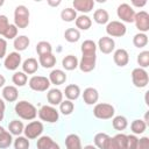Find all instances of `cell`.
Returning <instances> with one entry per match:
<instances>
[{"instance_id":"cell-19","label":"cell","mask_w":149,"mask_h":149,"mask_svg":"<svg viewBox=\"0 0 149 149\" xmlns=\"http://www.w3.org/2000/svg\"><path fill=\"white\" fill-rule=\"evenodd\" d=\"M2 97L6 101L8 102H14L17 100V97H19V91L15 86L13 85H7L3 87L2 90Z\"/></svg>"},{"instance_id":"cell-26","label":"cell","mask_w":149,"mask_h":149,"mask_svg":"<svg viewBox=\"0 0 149 149\" xmlns=\"http://www.w3.org/2000/svg\"><path fill=\"white\" fill-rule=\"evenodd\" d=\"M12 142H13L12 134L9 132L5 130V128L0 126V149H6V148L10 147Z\"/></svg>"},{"instance_id":"cell-14","label":"cell","mask_w":149,"mask_h":149,"mask_svg":"<svg viewBox=\"0 0 149 149\" xmlns=\"http://www.w3.org/2000/svg\"><path fill=\"white\" fill-rule=\"evenodd\" d=\"M113 61L118 66H126L129 62V55L126 49H116L113 54Z\"/></svg>"},{"instance_id":"cell-42","label":"cell","mask_w":149,"mask_h":149,"mask_svg":"<svg viewBox=\"0 0 149 149\" xmlns=\"http://www.w3.org/2000/svg\"><path fill=\"white\" fill-rule=\"evenodd\" d=\"M15 149H29V140L26 136H17L14 140Z\"/></svg>"},{"instance_id":"cell-21","label":"cell","mask_w":149,"mask_h":149,"mask_svg":"<svg viewBox=\"0 0 149 149\" xmlns=\"http://www.w3.org/2000/svg\"><path fill=\"white\" fill-rule=\"evenodd\" d=\"M38 65H40V64H38L37 59L30 57V58H27V59L22 63V70H23V72H24L26 74H34V73L37 71Z\"/></svg>"},{"instance_id":"cell-25","label":"cell","mask_w":149,"mask_h":149,"mask_svg":"<svg viewBox=\"0 0 149 149\" xmlns=\"http://www.w3.org/2000/svg\"><path fill=\"white\" fill-rule=\"evenodd\" d=\"M64 94H65V97L68 98V100H71V101H72V100H76V99H78L79 95H80V88H79V86L76 85V84H70V85H68V86L65 87Z\"/></svg>"},{"instance_id":"cell-13","label":"cell","mask_w":149,"mask_h":149,"mask_svg":"<svg viewBox=\"0 0 149 149\" xmlns=\"http://www.w3.org/2000/svg\"><path fill=\"white\" fill-rule=\"evenodd\" d=\"M98 47H99V50H100L102 54L108 55V54H111V52L114 50V48H115V42H114V40H113L112 37H109V36H102V37H100L99 41H98Z\"/></svg>"},{"instance_id":"cell-4","label":"cell","mask_w":149,"mask_h":149,"mask_svg":"<svg viewBox=\"0 0 149 149\" xmlns=\"http://www.w3.org/2000/svg\"><path fill=\"white\" fill-rule=\"evenodd\" d=\"M37 114H38V118L42 121H45V122H49V123H54V122L58 121V119H59L58 111L51 105L42 106L40 108V111L37 112Z\"/></svg>"},{"instance_id":"cell-16","label":"cell","mask_w":149,"mask_h":149,"mask_svg":"<svg viewBox=\"0 0 149 149\" xmlns=\"http://www.w3.org/2000/svg\"><path fill=\"white\" fill-rule=\"evenodd\" d=\"M74 10H79L81 13H88L94 7L93 0H74L72 2Z\"/></svg>"},{"instance_id":"cell-46","label":"cell","mask_w":149,"mask_h":149,"mask_svg":"<svg viewBox=\"0 0 149 149\" xmlns=\"http://www.w3.org/2000/svg\"><path fill=\"white\" fill-rule=\"evenodd\" d=\"M9 24L10 23L8 22L7 16L6 15H0V35L3 36V34L6 33V30H7V28H8Z\"/></svg>"},{"instance_id":"cell-12","label":"cell","mask_w":149,"mask_h":149,"mask_svg":"<svg viewBox=\"0 0 149 149\" xmlns=\"http://www.w3.org/2000/svg\"><path fill=\"white\" fill-rule=\"evenodd\" d=\"M3 65L7 70L9 71H14L19 68V65H21V55L17 52V51H13V52H9L5 61H3Z\"/></svg>"},{"instance_id":"cell-35","label":"cell","mask_w":149,"mask_h":149,"mask_svg":"<svg viewBox=\"0 0 149 149\" xmlns=\"http://www.w3.org/2000/svg\"><path fill=\"white\" fill-rule=\"evenodd\" d=\"M146 128H147V123H146L143 120H141V119L134 120V121L132 122V125H130V129H132V132L134 133V135L144 133Z\"/></svg>"},{"instance_id":"cell-23","label":"cell","mask_w":149,"mask_h":149,"mask_svg":"<svg viewBox=\"0 0 149 149\" xmlns=\"http://www.w3.org/2000/svg\"><path fill=\"white\" fill-rule=\"evenodd\" d=\"M65 146L66 149H83L80 139L76 134H69L65 137Z\"/></svg>"},{"instance_id":"cell-37","label":"cell","mask_w":149,"mask_h":149,"mask_svg":"<svg viewBox=\"0 0 149 149\" xmlns=\"http://www.w3.org/2000/svg\"><path fill=\"white\" fill-rule=\"evenodd\" d=\"M133 44L136 48H143L148 44V36L144 33H139L133 37Z\"/></svg>"},{"instance_id":"cell-38","label":"cell","mask_w":149,"mask_h":149,"mask_svg":"<svg viewBox=\"0 0 149 149\" xmlns=\"http://www.w3.org/2000/svg\"><path fill=\"white\" fill-rule=\"evenodd\" d=\"M36 51L38 54V56L41 55H45V54H51L52 52V47L49 42L47 41H41L36 44Z\"/></svg>"},{"instance_id":"cell-3","label":"cell","mask_w":149,"mask_h":149,"mask_svg":"<svg viewBox=\"0 0 149 149\" xmlns=\"http://www.w3.org/2000/svg\"><path fill=\"white\" fill-rule=\"evenodd\" d=\"M115 109L111 104L107 102H99L95 104L94 108H93V115L98 119L101 120H107V119H112L114 116Z\"/></svg>"},{"instance_id":"cell-30","label":"cell","mask_w":149,"mask_h":149,"mask_svg":"<svg viewBox=\"0 0 149 149\" xmlns=\"http://www.w3.org/2000/svg\"><path fill=\"white\" fill-rule=\"evenodd\" d=\"M23 129H24V126H23L22 121H19V120H12L8 125V130L12 135L20 136L22 134Z\"/></svg>"},{"instance_id":"cell-45","label":"cell","mask_w":149,"mask_h":149,"mask_svg":"<svg viewBox=\"0 0 149 149\" xmlns=\"http://www.w3.org/2000/svg\"><path fill=\"white\" fill-rule=\"evenodd\" d=\"M134 149H149V137L143 136L141 139H137Z\"/></svg>"},{"instance_id":"cell-8","label":"cell","mask_w":149,"mask_h":149,"mask_svg":"<svg viewBox=\"0 0 149 149\" xmlns=\"http://www.w3.org/2000/svg\"><path fill=\"white\" fill-rule=\"evenodd\" d=\"M50 80L47 77L43 76H33L29 79V87L37 92H44L49 88Z\"/></svg>"},{"instance_id":"cell-20","label":"cell","mask_w":149,"mask_h":149,"mask_svg":"<svg viewBox=\"0 0 149 149\" xmlns=\"http://www.w3.org/2000/svg\"><path fill=\"white\" fill-rule=\"evenodd\" d=\"M47 99H48V102H49L51 106L59 105V104L63 101V93H62V91L58 90V88H51V90H49V92L47 93Z\"/></svg>"},{"instance_id":"cell-33","label":"cell","mask_w":149,"mask_h":149,"mask_svg":"<svg viewBox=\"0 0 149 149\" xmlns=\"http://www.w3.org/2000/svg\"><path fill=\"white\" fill-rule=\"evenodd\" d=\"M112 125H113V128L114 129H116V130H123V129L127 128L128 121H127V119L123 115H116V116L113 118Z\"/></svg>"},{"instance_id":"cell-41","label":"cell","mask_w":149,"mask_h":149,"mask_svg":"<svg viewBox=\"0 0 149 149\" xmlns=\"http://www.w3.org/2000/svg\"><path fill=\"white\" fill-rule=\"evenodd\" d=\"M114 144L116 149H127V135L125 134H116L113 137Z\"/></svg>"},{"instance_id":"cell-36","label":"cell","mask_w":149,"mask_h":149,"mask_svg":"<svg viewBox=\"0 0 149 149\" xmlns=\"http://www.w3.org/2000/svg\"><path fill=\"white\" fill-rule=\"evenodd\" d=\"M61 17L63 21L65 22H72L77 19V12L73 9V8H64L62 12H61Z\"/></svg>"},{"instance_id":"cell-1","label":"cell","mask_w":149,"mask_h":149,"mask_svg":"<svg viewBox=\"0 0 149 149\" xmlns=\"http://www.w3.org/2000/svg\"><path fill=\"white\" fill-rule=\"evenodd\" d=\"M15 113L23 120H34L37 115V109L29 101L21 100L15 105Z\"/></svg>"},{"instance_id":"cell-22","label":"cell","mask_w":149,"mask_h":149,"mask_svg":"<svg viewBox=\"0 0 149 149\" xmlns=\"http://www.w3.org/2000/svg\"><path fill=\"white\" fill-rule=\"evenodd\" d=\"M38 64L42 65L45 69H50L54 68L56 65V57L54 56V54H45V55H41L38 56Z\"/></svg>"},{"instance_id":"cell-2","label":"cell","mask_w":149,"mask_h":149,"mask_svg":"<svg viewBox=\"0 0 149 149\" xmlns=\"http://www.w3.org/2000/svg\"><path fill=\"white\" fill-rule=\"evenodd\" d=\"M29 16L28 8L23 5H19L14 10V24L21 29L27 28L29 24Z\"/></svg>"},{"instance_id":"cell-17","label":"cell","mask_w":149,"mask_h":149,"mask_svg":"<svg viewBox=\"0 0 149 149\" xmlns=\"http://www.w3.org/2000/svg\"><path fill=\"white\" fill-rule=\"evenodd\" d=\"M49 80H50V84L62 85V84H64L66 81V73L61 69H55V70H52L50 72Z\"/></svg>"},{"instance_id":"cell-5","label":"cell","mask_w":149,"mask_h":149,"mask_svg":"<svg viewBox=\"0 0 149 149\" xmlns=\"http://www.w3.org/2000/svg\"><path fill=\"white\" fill-rule=\"evenodd\" d=\"M132 80H133V84L136 86V87H140V88H143L148 85L149 83V77H148V72L142 69V68H135L133 71H132Z\"/></svg>"},{"instance_id":"cell-28","label":"cell","mask_w":149,"mask_h":149,"mask_svg":"<svg viewBox=\"0 0 149 149\" xmlns=\"http://www.w3.org/2000/svg\"><path fill=\"white\" fill-rule=\"evenodd\" d=\"M74 21H76V27L81 30H87L92 26V20L87 15H84V14L77 16V19Z\"/></svg>"},{"instance_id":"cell-52","label":"cell","mask_w":149,"mask_h":149,"mask_svg":"<svg viewBox=\"0 0 149 149\" xmlns=\"http://www.w3.org/2000/svg\"><path fill=\"white\" fill-rule=\"evenodd\" d=\"M5 83H6V79H5V77H3L2 74H0V87H2V86L5 85Z\"/></svg>"},{"instance_id":"cell-53","label":"cell","mask_w":149,"mask_h":149,"mask_svg":"<svg viewBox=\"0 0 149 149\" xmlns=\"http://www.w3.org/2000/svg\"><path fill=\"white\" fill-rule=\"evenodd\" d=\"M83 149H98L95 146H93V144H87V146H85Z\"/></svg>"},{"instance_id":"cell-48","label":"cell","mask_w":149,"mask_h":149,"mask_svg":"<svg viewBox=\"0 0 149 149\" xmlns=\"http://www.w3.org/2000/svg\"><path fill=\"white\" fill-rule=\"evenodd\" d=\"M6 51H7V42L5 38L0 37V59L6 56Z\"/></svg>"},{"instance_id":"cell-50","label":"cell","mask_w":149,"mask_h":149,"mask_svg":"<svg viewBox=\"0 0 149 149\" xmlns=\"http://www.w3.org/2000/svg\"><path fill=\"white\" fill-rule=\"evenodd\" d=\"M132 3H133L134 6H136V7H143V6H146L147 1H146V0H143V1H136V0H133Z\"/></svg>"},{"instance_id":"cell-6","label":"cell","mask_w":149,"mask_h":149,"mask_svg":"<svg viewBox=\"0 0 149 149\" xmlns=\"http://www.w3.org/2000/svg\"><path fill=\"white\" fill-rule=\"evenodd\" d=\"M116 14H118V17L122 22H127V23L134 22L135 10L128 3H121V5H119V7L116 9Z\"/></svg>"},{"instance_id":"cell-43","label":"cell","mask_w":149,"mask_h":149,"mask_svg":"<svg viewBox=\"0 0 149 149\" xmlns=\"http://www.w3.org/2000/svg\"><path fill=\"white\" fill-rule=\"evenodd\" d=\"M137 64L142 69H144L149 65V51L144 50L137 55Z\"/></svg>"},{"instance_id":"cell-51","label":"cell","mask_w":149,"mask_h":149,"mask_svg":"<svg viewBox=\"0 0 149 149\" xmlns=\"http://www.w3.org/2000/svg\"><path fill=\"white\" fill-rule=\"evenodd\" d=\"M48 5L49 6H52V7H57L61 5V1L57 0V1H52V0H48Z\"/></svg>"},{"instance_id":"cell-49","label":"cell","mask_w":149,"mask_h":149,"mask_svg":"<svg viewBox=\"0 0 149 149\" xmlns=\"http://www.w3.org/2000/svg\"><path fill=\"white\" fill-rule=\"evenodd\" d=\"M5 109H6V105H5V101L0 98V121L3 119V115H5Z\"/></svg>"},{"instance_id":"cell-27","label":"cell","mask_w":149,"mask_h":149,"mask_svg":"<svg viewBox=\"0 0 149 149\" xmlns=\"http://www.w3.org/2000/svg\"><path fill=\"white\" fill-rule=\"evenodd\" d=\"M29 43H30V41L26 35H20V36L14 38V48H15V50L17 52L26 50L28 48Z\"/></svg>"},{"instance_id":"cell-24","label":"cell","mask_w":149,"mask_h":149,"mask_svg":"<svg viewBox=\"0 0 149 149\" xmlns=\"http://www.w3.org/2000/svg\"><path fill=\"white\" fill-rule=\"evenodd\" d=\"M78 58L73 55H68L62 59V66L68 71H72L78 68Z\"/></svg>"},{"instance_id":"cell-32","label":"cell","mask_w":149,"mask_h":149,"mask_svg":"<svg viewBox=\"0 0 149 149\" xmlns=\"http://www.w3.org/2000/svg\"><path fill=\"white\" fill-rule=\"evenodd\" d=\"M81 54L83 55H91V54H95L97 51V44L92 41V40H85L81 43Z\"/></svg>"},{"instance_id":"cell-11","label":"cell","mask_w":149,"mask_h":149,"mask_svg":"<svg viewBox=\"0 0 149 149\" xmlns=\"http://www.w3.org/2000/svg\"><path fill=\"white\" fill-rule=\"evenodd\" d=\"M95 62H97V55L95 54L83 55L80 62L78 63V66L83 72H91L95 68Z\"/></svg>"},{"instance_id":"cell-7","label":"cell","mask_w":149,"mask_h":149,"mask_svg":"<svg viewBox=\"0 0 149 149\" xmlns=\"http://www.w3.org/2000/svg\"><path fill=\"white\" fill-rule=\"evenodd\" d=\"M126 31L127 28L121 21H111L106 26V33L109 37H122Z\"/></svg>"},{"instance_id":"cell-18","label":"cell","mask_w":149,"mask_h":149,"mask_svg":"<svg viewBox=\"0 0 149 149\" xmlns=\"http://www.w3.org/2000/svg\"><path fill=\"white\" fill-rule=\"evenodd\" d=\"M37 149H59V146L50 136H41L36 143Z\"/></svg>"},{"instance_id":"cell-34","label":"cell","mask_w":149,"mask_h":149,"mask_svg":"<svg viewBox=\"0 0 149 149\" xmlns=\"http://www.w3.org/2000/svg\"><path fill=\"white\" fill-rule=\"evenodd\" d=\"M12 80H13V83L15 84V86L22 87V86H24V85L27 84L28 77H27V74H26L23 71H17V72H15V73L13 74Z\"/></svg>"},{"instance_id":"cell-40","label":"cell","mask_w":149,"mask_h":149,"mask_svg":"<svg viewBox=\"0 0 149 149\" xmlns=\"http://www.w3.org/2000/svg\"><path fill=\"white\" fill-rule=\"evenodd\" d=\"M108 137H109V135L106 134V133H98V134H95V136H94V146L98 149H104Z\"/></svg>"},{"instance_id":"cell-31","label":"cell","mask_w":149,"mask_h":149,"mask_svg":"<svg viewBox=\"0 0 149 149\" xmlns=\"http://www.w3.org/2000/svg\"><path fill=\"white\" fill-rule=\"evenodd\" d=\"M64 37L68 42L70 43H74L77 41H79L80 38V33L77 28H68L65 31H64Z\"/></svg>"},{"instance_id":"cell-47","label":"cell","mask_w":149,"mask_h":149,"mask_svg":"<svg viewBox=\"0 0 149 149\" xmlns=\"http://www.w3.org/2000/svg\"><path fill=\"white\" fill-rule=\"evenodd\" d=\"M137 142L136 135H127V149H134Z\"/></svg>"},{"instance_id":"cell-44","label":"cell","mask_w":149,"mask_h":149,"mask_svg":"<svg viewBox=\"0 0 149 149\" xmlns=\"http://www.w3.org/2000/svg\"><path fill=\"white\" fill-rule=\"evenodd\" d=\"M17 29L19 28L15 24H9L7 30H6V33L3 34V36L6 38H8V40H13V38L17 37Z\"/></svg>"},{"instance_id":"cell-54","label":"cell","mask_w":149,"mask_h":149,"mask_svg":"<svg viewBox=\"0 0 149 149\" xmlns=\"http://www.w3.org/2000/svg\"><path fill=\"white\" fill-rule=\"evenodd\" d=\"M2 5H3V1H2V0H0V7H1Z\"/></svg>"},{"instance_id":"cell-39","label":"cell","mask_w":149,"mask_h":149,"mask_svg":"<svg viewBox=\"0 0 149 149\" xmlns=\"http://www.w3.org/2000/svg\"><path fill=\"white\" fill-rule=\"evenodd\" d=\"M74 109V105L71 100H63L61 104H59V112L64 115H70Z\"/></svg>"},{"instance_id":"cell-10","label":"cell","mask_w":149,"mask_h":149,"mask_svg":"<svg viewBox=\"0 0 149 149\" xmlns=\"http://www.w3.org/2000/svg\"><path fill=\"white\" fill-rule=\"evenodd\" d=\"M134 22L140 33L146 34L149 30V14L146 10H140L139 13H135Z\"/></svg>"},{"instance_id":"cell-29","label":"cell","mask_w":149,"mask_h":149,"mask_svg":"<svg viewBox=\"0 0 149 149\" xmlns=\"http://www.w3.org/2000/svg\"><path fill=\"white\" fill-rule=\"evenodd\" d=\"M93 20L99 23V24H105V23H108V20H109V15H108V12L106 9H97L93 14Z\"/></svg>"},{"instance_id":"cell-15","label":"cell","mask_w":149,"mask_h":149,"mask_svg":"<svg viewBox=\"0 0 149 149\" xmlns=\"http://www.w3.org/2000/svg\"><path fill=\"white\" fill-rule=\"evenodd\" d=\"M83 99L86 105H94L99 99V93L94 87H86L83 92Z\"/></svg>"},{"instance_id":"cell-9","label":"cell","mask_w":149,"mask_h":149,"mask_svg":"<svg viewBox=\"0 0 149 149\" xmlns=\"http://www.w3.org/2000/svg\"><path fill=\"white\" fill-rule=\"evenodd\" d=\"M42 132H43V123L41 121H31L23 129V133L28 140L37 139L42 134Z\"/></svg>"}]
</instances>
